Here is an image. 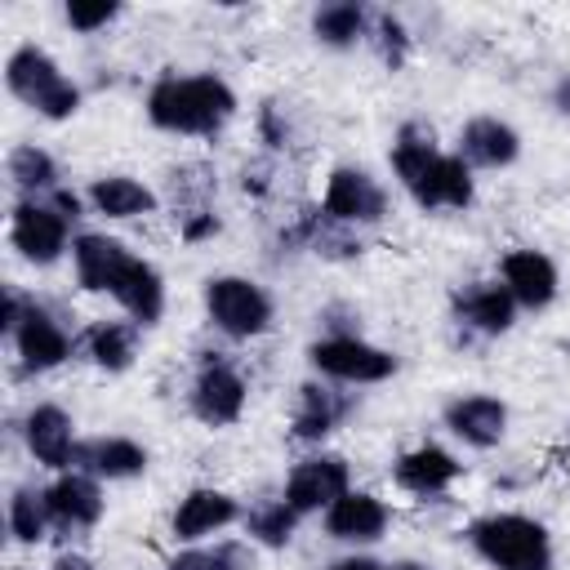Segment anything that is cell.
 Returning <instances> with one entry per match:
<instances>
[{
  "instance_id": "cell-1",
  "label": "cell",
  "mask_w": 570,
  "mask_h": 570,
  "mask_svg": "<svg viewBox=\"0 0 570 570\" xmlns=\"http://www.w3.org/2000/svg\"><path fill=\"white\" fill-rule=\"evenodd\" d=\"M387 160H392V174L401 183V191L436 214V209H472L476 200V178H472V165L459 156V151H445L432 134V125H401L392 147H387Z\"/></svg>"
},
{
  "instance_id": "cell-2",
  "label": "cell",
  "mask_w": 570,
  "mask_h": 570,
  "mask_svg": "<svg viewBox=\"0 0 570 570\" xmlns=\"http://www.w3.org/2000/svg\"><path fill=\"white\" fill-rule=\"evenodd\" d=\"M236 111L240 98L218 71H165L142 98L147 125L174 138H218Z\"/></svg>"
},
{
  "instance_id": "cell-3",
  "label": "cell",
  "mask_w": 570,
  "mask_h": 570,
  "mask_svg": "<svg viewBox=\"0 0 570 570\" xmlns=\"http://www.w3.org/2000/svg\"><path fill=\"white\" fill-rule=\"evenodd\" d=\"M463 539L490 570H557L552 530L530 512H481L468 521Z\"/></svg>"
},
{
  "instance_id": "cell-4",
  "label": "cell",
  "mask_w": 570,
  "mask_h": 570,
  "mask_svg": "<svg viewBox=\"0 0 570 570\" xmlns=\"http://www.w3.org/2000/svg\"><path fill=\"white\" fill-rule=\"evenodd\" d=\"M4 85H9V94L22 107H31L40 120H53V125L71 120L85 107V89L36 40H22L18 49H9V58H4Z\"/></svg>"
},
{
  "instance_id": "cell-5",
  "label": "cell",
  "mask_w": 570,
  "mask_h": 570,
  "mask_svg": "<svg viewBox=\"0 0 570 570\" xmlns=\"http://www.w3.org/2000/svg\"><path fill=\"white\" fill-rule=\"evenodd\" d=\"M200 307L214 334L227 343H254L276 325V298L263 281L245 272H214L200 285Z\"/></svg>"
},
{
  "instance_id": "cell-6",
  "label": "cell",
  "mask_w": 570,
  "mask_h": 570,
  "mask_svg": "<svg viewBox=\"0 0 570 570\" xmlns=\"http://www.w3.org/2000/svg\"><path fill=\"white\" fill-rule=\"evenodd\" d=\"M307 365L316 379L338 387H374L396 374V352L370 343L365 334H321L307 343Z\"/></svg>"
},
{
  "instance_id": "cell-7",
  "label": "cell",
  "mask_w": 570,
  "mask_h": 570,
  "mask_svg": "<svg viewBox=\"0 0 570 570\" xmlns=\"http://www.w3.org/2000/svg\"><path fill=\"white\" fill-rule=\"evenodd\" d=\"M316 214L338 227V232H361V227H379L387 218V187L361 169V165H334L325 174L321 187V205Z\"/></svg>"
},
{
  "instance_id": "cell-8",
  "label": "cell",
  "mask_w": 570,
  "mask_h": 570,
  "mask_svg": "<svg viewBox=\"0 0 570 570\" xmlns=\"http://www.w3.org/2000/svg\"><path fill=\"white\" fill-rule=\"evenodd\" d=\"M71 218L45 196V200H13L9 209V245L27 267H58L71 258Z\"/></svg>"
},
{
  "instance_id": "cell-9",
  "label": "cell",
  "mask_w": 570,
  "mask_h": 570,
  "mask_svg": "<svg viewBox=\"0 0 570 570\" xmlns=\"http://www.w3.org/2000/svg\"><path fill=\"white\" fill-rule=\"evenodd\" d=\"M187 410L205 428H232L249 410V379L223 352H205L187 383Z\"/></svg>"
},
{
  "instance_id": "cell-10",
  "label": "cell",
  "mask_w": 570,
  "mask_h": 570,
  "mask_svg": "<svg viewBox=\"0 0 570 570\" xmlns=\"http://www.w3.org/2000/svg\"><path fill=\"white\" fill-rule=\"evenodd\" d=\"M4 338L27 374H53L76 356V334H67V325L36 298H27L22 316L4 330Z\"/></svg>"
},
{
  "instance_id": "cell-11",
  "label": "cell",
  "mask_w": 570,
  "mask_h": 570,
  "mask_svg": "<svg viewBox=\"0 0 570 570\" xmlns=\"http://www.w3.org/2000/svg\"><path fill=\"white\" fill-rule=\"evenodd\" d=\"M245 508L232 490L223 485H191L178 494L174 512H169V539L178 548H196V543H214L223 539V530L240 525Z\"/></svg>"
},
{
  "instance_id": "cell-12",
  "label": "cell",
  "mask_w": 570,
  "mask_h": 570,
  "mask_svg": "<svg viewBox=\"0 0 570 570\" xmlns=\"http://www.w3.org/2000/svg\"><path fill=\"white\" fill-rule=\"evenodd\" d=\"M352 490V463L334 450H312L303 454L281 485V499L298 512V517H321L334 499H343Z\"/></svg>"
},
{
  "instance_id": "cell-13",
  "label": "cell",
  "mask_w": 570,
  "mask_h": 570,
  "mask_svg": "<svg viewBox=\"0 0 570 570\" xmlns=\"http://www.w3.org/2000/svg\"><path fill=\"white\" fill-rule=\"evenodd\" d=\"M22 450L45 468V472H67L80 463V432L71 410H62L58 401H36L27 405L22 423H18Z\"/></svg>"
},
{
  "instance_id": "cell-14",
  "label": "cell",
  "mask_w": 570,
  "mask_h": 570,
  "mask_svg": "<svg viewBox=\"0 0 570 570\" xmlns=\"http://www.w3.org/2000/svg\"><path fill=\"white\" fill-rule=\"evenodd\" d=\"M499 285L512 294L521 312H548L561 298V267L548 249L512 245L499 258Z\"/></svg>"
},
{
  "instance_id": "cell-15",
  "label": "cell",
  "mask_w": 570,
  "mask_h": 570,
  "mask_svg": "<svg viewBox=\"0 0 570 570\" xmlns=\"http://www.w3.org/2000/svg\"><path fill=\"white\" fill-rule=\"evenodd\" d=\"M321 530H325L334 543H343V548H352V552H365V548H374V543L392 530V508H387L383 494L352 485L343 499H334V503L321 512Z\"/></svg>"
},
{
  "instance_id": "cell-16",
  "label": "cell",
  "mask_w": 570,
  "mask_h": 570,
  "mask_svg": "<svg viewBox=\"0 0 570 570\" xmlns=\"http://www.w3.org/2000/svg\"><path fill=\"white\" fill-rule=\"evenodd\" d=\"M463 476V459L441 441H414L392 459V485L414 499H441Z\"/></svg>"
},
{
  "instance_id": "cell-17",
  "label": "cell",
  "mask_w": 570,
  "mask_h": 570,
  "mask_svg": "<svg viewBox=\"0 0 570 570\" xmlns=\"http://www.w3.org/2000/svg\"><path fill=\"white\" fill-rule=\"evenodd\" d=\"M441 423L454 441H463L468 450H494L508 441V423H512V410L503 396L494 392H459L445 401L441 410Z\"/></svg>"
},
{
  "instance_id": "cell-18",
  "label": "cell",
  "mask_w": 570,
  "mask_h": 570,
  "mask_svg": "<svg viewBox=\"0 0 570 570\" xmlns=\"http://www.w3.org/2000/svg\"><path fill=\"white\" fill-rule=\"evenodd\" d=\"M45 508H49V521L58 534H85L102 521L107 512V494H102V481L80 472V468H67V472H53L49 485H45Z\"/></svg>"
},
{
  "instance_id": "cell-19",
  "label": "cell",
  "mask_w": 570,
  "mask_h": 570,
  "mask_svg": "<svg viewBox=\"0 0 570 570\" xmlns=\"http://www.w3.org/2000/svg\"><path fill=\"white\" fill-rule=\"evenodd\" d=\"M454 151L476 169H512L521 160V129L503 116H468L459 125V138H454Z\"/></svg>"
},
{
  "instance_id": "cell-20",
  "label": "cell",
  "mask_w": 570,
  "mask_h": 570,
  "mask_svg": "<svg viewBox=\"0 0 570 570\" xmlns=\"http://www.w3.org/2000/svg\"><path fill=\"white\" fill-rule=\"evenodd\" d=\"M129 258H134V249L111 232H76V240H71V276L85 294H107L111 298Z\"/></svg>"
},
{
  "instance_id": "cell-21",
  "label": "cell",
  "mask_w": 570,
  "mask_h": 570,
  "mask_svg": "<svg viewBox=\"0 0 570 570\" xmlns=\"http://www.w3.org/2000/svg\"><path fill=\"white\" fill-rule=\"evenodd\" d=\"M347 414H352V401L338 392V383L307 379V383H298V392H294L289 436H294L298 445H316V450H321V441H330Z\"/></svg>"
},
{
  "instance_id": "cell-22",
  "label": "cell",
  "mask_w": 570,
  "mask_h": 570,
  "mask_svg": "<svg viewBox=\"0 0 570 570\" xmlns=\"http://www.w3.org/2000/svg\"><path fill=\"white\" fill-rule=\"evenodd\" d=\"M450 312H454V321H459L463 330H472V334H481V338L508 334V330L517 325V316H521V307H517L512 294L499 285V276H494V281H468V285H459L454 298H450Z\"/></svg>"
},
{
  "instance_id": "cell-23",
  "label": "cell",
  "mask_w": 570,
  "mask_h": 570,
  "mask_svg": "<svg viewBox=\"0 0 570 570\" xmlns=\"http://www.w3.org/2000/svg\"><path fill=\"white\" fill-rule=\"evenodd\" d=\"M85 205L102 223H138L160 209V196L151 183H142L134 174H98L85 187Z\"/></svg>"
},
{
  "instance_id": "cell-24",
  "label": "cell",
  "mask_w": 570,
  "mask_h": 570,
  "mask_svg": "<svg viewBox=\"0 0 570 570\" xmlns=\"http://www.w3.org/2000/svg\"><path fill=\"white\" fill-rule=\"evenodd\" d=\"M138 347H142V325H134L129 316L89 321L85 334L76 338V352H80L94 370H102V374H125V370H134Z\"/></svg>"
},
{
  "instance_id": "cell-25",
  "label": "cell",
  "mask_w": 570,
  "mask_h": 570,
  "mask_svg": "<svg viewBox=\"0 0 570 570\" xmlns=\"http://www.w3.org/2000/svg\"><path fill=\"white\" fill-rule=\"evenodd\" d=\"M80 472L107 481H138L151 468V450L125 432H102V436H85L80 441Z\"/></svg>"
},
{
  "instance_id": "cell-26",
  "label": "cell",
  "mask_w": 570,
  "mask_h": 570,
  "mask_svg": "<svg viewBox=\"0 0 570 570\" xmlns=\"http://www.w3.org/2000/svg\"><path fill=\"white\" fill-rule=\"evenodd\" d=\"M111 303L120 307V316H129V321L142 325V330L160 325V316H165V307H169V289H165L160 267H156L151 258L134 254L129 267H125V276H120L116 289H111Z\"/></svg>"
},
{
  "instance_id": "cell-27",
  "label": "cell",
  "mask_w": 570,
  "mask_h": 570,
  "mask_svg": "<svg viewBox=\"0 0 570 570\" xmlns=\"http://www.w3.org/2000/svg\"><path fill=\"white\" fill-rule=\"evenodd\" d=\"M4 174H9V187L18 191V200H45L62 187V169H58L53 151L40 142H13L4 156Z\"/></svg>"
},
{
  "instance_id": "cell-28",
  "label": "cell",
  "mask_w": 570,
  "mask_h": 570,
  "mask_svg": "<svg viewBox=\"0 0 570 570\" xmlns=\"http://www.w3.org/2000/svg\"><path fill=\"white\" fill-rule=\"evenodd\" d=\"M370 27H374V13L356 0H325V4L312 9V36H316V45H325L334 53H347V49L365 45Z\"/></svg>"
},
{
  "instance_id": "cell-29",
  "label": "cell",
  "mask_w": 570,
  "mask_h": 570,
  "mask_svg": "<svg viewBox=\"0 0 570 570\" xmlns=\"http://www.w3.org/2000/svg\"><path fill=\"white\" fill-rule=\"evenodd\" d=\"M4 525H9V539L22 548L45 543L53 534V521L45 508V485H13L4 499Z\"/></svg>"
},
{
  "instance_id": "cell-30",
  "label": "cell",
  "mask_w": 570,
  "mask_h": 570,
  "mask_svg": "<svg viewBox=\"0 0 570 570\" xmlns=\"http://www.w3.org/2000/svg\"><path fill=\"white\" fill-rule=\"evenodd\" d=\"M298 521H303V517L276 494V499H263V503H254V508L245 512V534H249V543H258V548H289Z\"/></svg>"
},
{
  "instance_id": "cell-31",
  "label": "cell",
  "mask_w": 570,
  "mask_h": 570,
  "mask_svg": "<svg viewBox=\"0 0 570 570\" xmlns=\"http://www.w3.org/2000/svg\"><path fill=\"white\" fill-rule=\"evenodd\" d=\"M249 566H254L249 539H214V543L183 548L165 570H249Z\"/></svg>"
},
{
  "instance_id": "cell-32",
  "label": "cell",
  "mask_w": 570,
  "mask_h": 570,
  "mask_svg": "<svg viewBox=\"0 0 570 570\" xmlns=\"http://www.w3.org/2000/svg\"><path fill=\"white\" fill-rule=\"evenodd\" d=\"M120 13H125V4H116V0H67L62 4V22L76 36H98L111 22H120Z\"/></svg>"
},
{
  "instance_id": "cell-33",
  "label": "cell",
  "mask_w": 570,
  "mask_h": 570,
  "mask_svg": "<svg viewBox=\"0 0 570 570\" xmlns=\"http://www.w3.org/2000/svg\"><path fill=\"white\" fill-rule=\"evenodd\" d=\"M370 45L379 49V58L396 71L405 58H410V31L396 13H374V27H370Z\"/></svg>"
},
{
  "instance_id": "cell-34",
  "label": "cell",
  "mask_w": 570,
  "mask_h": 570,
  "mask_svg": "<svg viewBox=\"0 0 570 570\" xmlns=\"http://www.w3.org/2000/svg\"><path fill=\"white\" fill-rule=\"evenodd\" d=\"M218 214H209V209H191V214H183V223H178V236L187 240V245H200V240H209V236H218Z\"/></svg>"
},
{
  "instance_id": "cell-35",
  "label": "cell",
  "mask_w": 570,
  "mask_h": 570,
  "mask_svg": "<svg viewBox=\"0 0 570 570\" xmlns=\"http://www.w3.org/2000/svg\"><path fill=\"white\" fill-rule=\"evenodd\" d=\"M330 570H392V566L379 561V557H370V552H343V557L330 561Z\"/></svg>"
},
{
  "instance_id": "cell-36",
  "label": "cell",
  "mask_w": 570,
  "mask_h": 570,
  "mask_svg": "<svg viewBox=\"0 0 570 570\" xmlns=\"http://www.w3.org/2000/svg\"><path fill=\"white\" fill-rule=\"evenodd\" d=\"M49 570H98V561H94L89 552H80V548H62V552L49 561Z\"/></svg>"
},
{
  "instance_id": "cell-37",
  "label": "cell",
  "mask_w": 570,
  "mask_h": 570,
  "mask_svg": "<svg viewBox=\"0 0 570 570\" xmlns=\"http://www.w3.org/2000/svg\"><path fill=\"white\" fill-rule=\"evenodd\" d=\"M552 102H557L561 111H570V76H561V80H557V89H552Z\"/></svg>"
},
{
  "instance_id": "cell-38",
  "label": "cell",
  "mask_w": 570,
  "mask_h": 570,
  "mask_svg": "<svg viewBox=\"0 0 570 570\" xmlns=\"http://www.w3.org/2000/svg\"><path fill=\"white\" fill-rule=\"evenodd\" d=\"M392 570H432V566H419V561H405V566H392Z\"/></svg>"
},
{
  "instance_id": "cell-39",
  "label": "cell",
  "mask_w": 570,
  "mask_h": 570,
  "mask_svg": "<svg viewBox=\"0 0 570 570\" xmlns=\"http://www.w3.org/2000/svg\"><path fill=\"white\" fill-rule=\"evenodd\" d=\"M566 428H570V423H566Z\"/></svg>"
}]
</instances>
